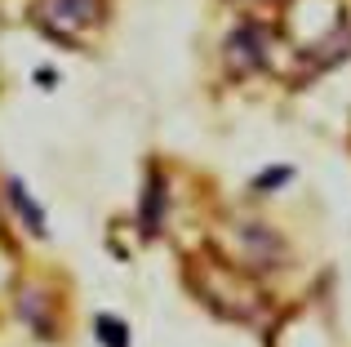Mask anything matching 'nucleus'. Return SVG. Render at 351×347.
Listing matches in <instances>:
<instances>
[{"mask_svg":"<svg viewBox=\"0 0 351 347\" xmlns=\"http://www.w3.org/2000/svg\"><path fill=\"white\" fill-rule=\"evenodd\" d=\"M36 23L58 45H76L103 23V0H36Z\"/></svg>","mask_w":351,"mask_h":347,"instance_id":"f257e3e1","label":"nucleus"},{"mask_svg":"<svg viewBox=\"0 0 351 347\" xmlns=\"http://www.w3.org/2000/svg\"><path fill=\"white\" fill-rule=\"evenodd\" d=\"M227 53H232V62H236V67H245V71L263 67V62H267V32H263V27H254V23H245L232 36Z\"/></svg>","mask_w":351,"mask_h":347,"instance_id":"f03ea898","label":"nucleus"},{"mask_svg":"<svg viewBox=\"0 0 351 347\" xmlns=\"http://www.w3.org/2000/svg\"><path fill=\"white\" fill-rule=\"evenodd\" d=\"M9 200H14V209L23 214V223L32 227V232H45V214L32 205V196H27V187H23L18 178H9Z\"/></svg>","mask_w":351,"mask_h":347,"instance_id":"7ed1b4c3","label":"nucleus"},{"mask_svg":"<svg viewBox=\"0 0 351 347\" xmlns=\"http://www.w3.org/2000/svg\"><path fill=\"white\" fill-rule=\"evenodd\" d=\"M98 334H103V343H107V347H129L125 325L112 321V316H98Z\"/></svg>","mask_w":351,"mask_h":347,"instance_id":"20e7f679","label":"nucleus"}]
</instances>
